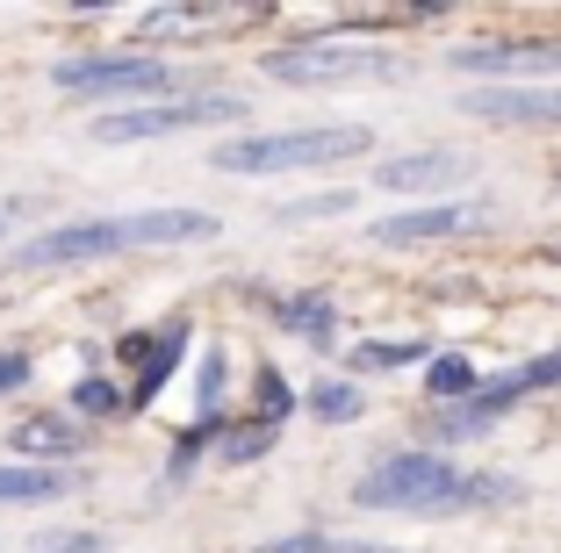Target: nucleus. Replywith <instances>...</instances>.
Instances as JSON below:
<instances>
[{"instance_id":"obj_1","label":"nucleus","mask_w":561,"mask_h":553,"mask_svg":"<svg viewBox=\"0 0 561 553\" xmlns=\"http://www.w3.org/2000/svg\"><path fill=\"white\" fill-rule=\"evenodd\" d=\"M216 238L209 209H145V216H87V223H50L15 252V266H87L116 252H151V244H202Z\"/></svg>"},{"instance_id":"obj_2","label":"nucleus","mask_w":561,"mask_h":553,"mask_svg":"<svg viewBox=\"0 0 561 553\" xmlns=\"http://www.w3.org/2000/svg\"><path fill=\"white\" fill-rule=\"evenodd\" d=\"M360 510H411V518H439V510H468V474L439 453H389L353 482Z\"/></svg>"},{"instance_id":"obj_3","label":"nucleus","mask_w":561,"mask_h":553,"mask_svg":"<svg viewBox=\"0 0 561 553\" xmlns=\"http://www.w3.org/2000/svg\"><path fill=\"white\" fill-rule=\"evenodd\" d=\"M375 145L367 123H324V130H266V137H231L216 145V173H296V165H339Z\"/></svg>"},{"instance_id":"obj_4","label":"nucleus","mask_w":561,"mask_h":553,"mask_svg":"<svg viewBox=\"0 0 561 553\" xmlns=\"http://www.w3.org/2000/svg\"><path fill=\"white\" fill-rule=\"evenodd\" d=\"M403 58L375 44H353V36H324V44H288L266 58V80L280 87H353V80H397Z\"/></svg>"},{"instance_id":"obj_5","label":"nucleus","mask_w":561,"mask_h":553,"mask_svg":"<svg viewBox=\"0 0 561 553\" xmlns=\"http://www.w3.org/2000/svg\"><path fill=\"white\" fill-rule=\"evenodd\" d=\"M245 101L238 94H181V101H159V108H116V115H94L87 137L94 145H145V137H173V130H202V123H238Z\"/></svg>"},{"instance_id":"obj_6","label":"nucleus","mask_w":561,"mask_h":553,"mask_svg":"<svg viewBox=\"0 0 561 553\" xmlns=\"http://www.w3.org/2000/svg\"><path fill=\"white\" fill-rule=\"evenodd\" d=\"M50 80L66 94H173L181 72L165 58H145V50H87V58L50 66Z\"/></svg>"},{"instance_id":"obj_7","label":"nucleus","mask_w":561,"mask_h":553,"mask_svg":"<svg viewBox=\"0 0 561 553\" xmlns=\"http://www.w3.org/2000/svg\"><path fill=\"white\" fill-rule=\"evenodd\" d=\"M446 66L490 87H561V44H468L446 50Z\"/></svg>"},{"instance_id":"obj_8","label":"nucleus","mask_w":561,"mask_h":553,"mask_svg":"<svg viewBox=\"0 0 561 553\" xmlns=\"http://www.w3.org/2000/svg\"><path fill=\"white\" fill-rule=\"evenodd\" d=\"M490 223V201H425V209H403L389 223H375V244H425V238H461V230Z\"/></svg>"},{"instance_id":"obj_9","label":"nucleus","mask_w":561,"mask_h":553,"mask_svg":"<svg viewBox=\"0 0 561 553\" xmlns=\"http://www.w3.org/2000/svg\"><path fill=\"white\" fill-rule=\"evenodd\" d=\"M461 180H468L461 151H411V159L375 165V187H389V195H454Z\"/></svg>"},{"instance_id":"obj_10","label":"nucleus","mask_w":561,"mask_h":553,"mask_svg":"<svg viewBox=\"0 0 561 553\" xmlns=\"http://www.w3.org/2000/svg\"><path fill=\"white\" fill-rule=\"evenodd\" d=\"M461 108L482 123H561V87H476Z\"/></svg>"},{"instance_id":"obj_11","label":"nucleus","mask_w":561,"mask_h":553,"mask_svg":"<svg viewBox=\"0 0 561 553\" xmlns=\"http://www.w3.org/2000/svg\"><path fill=\"white\" fill-rule=\"evenodd\" d=\"M123 353L137 359V389H130V403H151V395L165 389V375L187 359V316H173L165 331H145V338H130Z\"/></svg>"},{"instance_id":"obj_12","label":"nucleus","mask_w":561,"mask_h":553,"mask_svg":"<svg viewBox=\"0 0 561 553\" xmlns=\"http://www.w3.org/2000/svg\"><path fill=\"white\" fill-rule=\"evenodd\" d=\"M72 488H80L72 468H30V460L0 468V504H50V496H72Z\"/></svg>"},{"instance_id":"obj_13","label":"nucleus","mask_w":561,"mask_h":553,"mask_svg":"<svg viewBox=\"0 0 561 553\" xmlns=\"http://www.w3.org/2000/svg\"><path fill=\"white\" fill-rule=\"evenodd\" d=\"M15 453H30V468H50L58 453H72V424L66 417H30V424H15Z\"/></svg>"},{"instance_id":"obj_14","label":"nucleus","mask_w":561,"mask_h":553,"mask_svg":"<svg viewBox=\"0 0 561 553\" xmlns=\"http://www.w3.org/2000/svg\"><path fill=\"white\" fill-rule=\"evenodd\" d=\"M274 316H280V331H296V338H310V345H324L331 324H339L324 295H288V302H274Z\"/></svg>"},{"instance_id":"obj_15","label":"nucleus","mask_w":561,"mask_h":553,"mask_svg":"<svg viewBox=\"0 0 561 553\" xmlns=\"http://www.w3.org/2000/svg\"><path fill=\"white\" fill-rule=\"evenodd\" d=\"M425 381H432V395H439L446 410L476 395V367H468L461 353H439V359H425Z\"/></svg>"},{"instance_id":"obj_16","label":"nucleus","mask_w":561,"mask_h":553,"mask_svg":"<svg viewBox=\"0 0 561 553\" xmlns=\"http://www.w3.org/2000/svg\"><path fill=\"white\" fill-rule=\"evenodd\" d=\"M310 410L324 424H353L367 403H360V389H353V381H317V389H310Z\"/></svg>"},{"instance_id":"obj_17","label":"nucleus","mask_w":561,"mask_h":553,"mask_svg":"<svg viewBox=\"0 0 561 553\" xmlns=\"http://www.w3.org/2000/svg\"><path fill=\"white\" fill-rule=\"evenodd\" d=\"M346 209H353V195H346V187H331V195H310V201H280L274 223H310V216H346Z\"/></svg>"},{"instance_id":"obj_18","label":"nucleus","mask_w":561,"mask_h":553,"mask_svg":"<svg viewBox=\"0 0 561 553\" xmlns=\"http://www.w3.org/2000/svg\"><path fill=\"white\" fill-rule=\"evenodd\" d=\"M417 359H432L425 338H397V345H360V367H417Z\"/></svg>"},{"instance_id":"obj_19","label":"nucleus","mask_w":561,"mask_h":553,"mask_svg":"<svg viewBox=\"0 0 561 553\" xmlns=\"http://www.w3.org/2000/svg\"><path fill=\"white\" fill-rule=\"evenodd\" d=\"M72 403H80L87 417H108V410H123V403H130V395H123L116 381H101V375H87L80 389H72Z\"/></svg>"},{"instance_id":"obj_20","label":"nucleus","mask_w":561,"mask_h":553,"mask_svg":"<svg viewBox=\"0 0 561 553\" xmlns=\"http://www.w3.org/2000/svg\"><path fill=\"white\" fill-rule=\"evenodd\" d=\"M224 381H231V359L209 353L202 359V424H216V410H224Z\"/></svg>"},{"instance_id":"obj_21","label":"nucleus","mask_w":561,"mask_h":553,"mask_svg":"<svg viewBox=\"0 0 561 553\" xmlns=\"http://www.w3.org/2000/svg\"><path fill=\"white\" fill-rule=\"evenodd\" d=\"M266 439H274V424H245V431H224V460H260Z\"/></svg>"},{"instance_id":"obj_22","label":"nucleus","mask_w":561,"mask_h":553,"mask_svg":"<svg viewBox=\"0 0 561 553\" xmlns=\"http://www.w3.org/2000/svg\"><path fill=\"white\" fill-rule=\"evenodd\" d=\"M288 410H296V395H288V381H280L274 367H266V375H260V424L288 417Z\"/></svg>"},{"instance_id":"obj_23","label":"nucleus","mask_w":561,"mask_h":553,"mask_svg":"<svg viewBox=\"0 0 561 553\" xmlns=\"http://www.w3.org/2000/svg\"><path fill=\"white\" fill-rule=\"evenodd\" d=\"M252 553H339V539L331 532H288V539H266V546H252Z\"/></svg>"},{"instance_id":"obj_24","label":"nucleus","mask_w":561,"mask_h":553,"mask_svg":"<svg viewBox=\"0 0 561 553\" xmlns=\"http://www.w3.org/2000/svg\"><path fill=\"white\" fill-rule=\"evenodd\" d=\"M30 553H101V539H87V532H36Z\"/></svg>"},{"instance_id":"obj_25","label":"nucleus","mask_w":561,"mask_h":553,"mask_svg":"<svg viewBox=\"0 0 561 553\" xmlns=\"http://www.w3.org/2000/svg\"><path fill=\"white\" fill-rule=\"evenodd\" d=\"M518 375H526V395H533V389H561V353H540V359H526Z\"/></svg>"},{"instance_id":"obj_26","label":"nucleus","mask_w":561,"mask_h":553,"mask_svg":"<svg viewBox=\"0 0 561 553\" xmlns=\"http://www.w3.org/2000/svg\"><path fill=\"white\" fill-rule=\"evenodd\" d=\"M22 381H30V359H22V353H0V395H15Z\"/></svg>"},{"instance_id":"obj_27","label":"nucleus","mask_w":561,"mask_h":553,"mask_svg":"<svg viewBox=\"0 0 561 553\" xmlns=\"http://www.w3.org/2000/svg\"><path fill=\"white\" fill-rule=\"evenodd\" d=\"M22 209H30V201H0V238H8V223H15Z\"/></svg>"}]
</instances>
